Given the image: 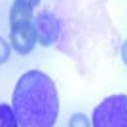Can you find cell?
<instances>
[{"label": "cell", "mask_w": 127, "mask_h": 127, "mask_svg": "<svg viewBox=\"0 0 127 127\" xmlns=\"http://www.w3.org/2000/svg\"><path fill=\"white\" fill-rule=\"evenodd\" d=\"M95 127H127V95H110L93 110Z\"/></svg>", "instance_id": "obj_3"}, {"label": "cell", "mask_w": 127, "mask_h": 127, "mask_svg": "<svg viewBox=\"0 0 127 127\" xmlns=\"http://www.w3.org/2000/svg\"><path fill=\"white\" fill-rule=\"evenodd\" d=\"M0 120H2L0 123H2L4 127H15V125H19L13 106H8V104H0Z\"/></svg>", "instance_id": "obj_5"}, {"label": "cell", "mask_w": 127, "mask_h": 127, "mask_svg": "<svg viewBox=\"0 0 127 127\" xmlns=\"http://www.w3.org/2000/svg\"><path fill=\"white\" fill-rule=\"evenodd\" d=\"M21 2H25V4H29L31 8H38V4H40V0H21Z\"/></svg>", "instance_id": "obj_9"}, {"label": "cell", "mask_w": 127, "mask_h": 127, "mask_svg": "<svg viewBox=\"0 0 127 127\" xmlns=\"http://www.w3.org/2000/svg\"><path fill=\"white\" fill-rule=\"evenodd\" d=\"M11 106L21 127H51L59 118L55 82L42 70H29L17 80Z\"/></svg>", "instance_id": "obj_1"}, {"label": "cell", "mask_w": 127, "mask_h": 127, "mask_svg": "<svg viewBox=\"0 0 127 127\" xmlns=\"http://www.w3.org/2000/svg\"><path fill=\"white\" fill-rule=\"evenodd\" d=\"M68 125L70 127H87L89 125V120L84 116V114H74V116L70 118V122H68Z\"/></svg>", "instance_id": "obj_6"}, {"label": "cell", "mask_w": 127, "mask_h": 127, "mask_svg": "<svg viewBox=\"0 0 127 127\" xmlns=\"http://www.w3.org/2000/svg\"><path fill=\"white\" fill-rule=\"evenodd\" d=\"M0 48H2V53H0V63L4 64L8 59H10V44L6 42V38L0 40Z\"/></svg>", "instance_id": "obj_7"}, {"label": "cell", "mask_w": 127, "mask_h": 127, "mask_svg": "<svg viewBox=\"0 0 127 127\" xmlns=\"http://www.w3.org/2000/svg\"><path fill=\"white\" fill-rule=\"evenodd\" d=\"M122 59H123V64L127 66V40L123 42V46H122Z\"/></svg>", "instance_id": "obj_8"}, {"label": "cell", "mask_w": 127, "mask_h": 127, "mask_svg": "<svg viewBox=\"0 0 127 127\" xmlns=\"http://www.w3.org/2000/svg\"><path fill=\"white\" fill-rule=\"evenodd\" d=\"M34 25H36V36L40 46H51L53 42H57L61 25L51 11H40L34 17Z\"/></svg>", "instance_id": "obj_4"}, {"label": "cell", "mask_w": 127, "mask_h": 127, "mask_svg": "<svg viewBox=\"0 0 127 127\" xmlns=\"http://www.w3.org/2000/svg\"><path fill=\"white\" fill-rule=\"evenodd\" d=\"M32 10L21 0H13L10 8V44L19 55H29L38 44Z\"/></svg>", "instance_id": "obj_2"}]
</instances>
